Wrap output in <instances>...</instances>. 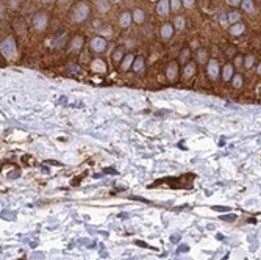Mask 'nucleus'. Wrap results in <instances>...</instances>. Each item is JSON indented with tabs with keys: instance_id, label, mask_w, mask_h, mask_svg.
<instances>
[{
	"instance_id": "9",
	"label": "nucleus",
	"mask_w": 261,
	"mask_h": 260,
	"mask_svg": "<svg viewBox=\"0 0 261 260\" xmlns=\"http://www.w3.org/2000/svg\"><path fill=\"white\" fill-rule=\"evenodd\" d=\"M227 2H230V3H236L238 0H227Z\"/></svg>"
},
{
	"instance_id": "5",
	"label": "nucleus",
	"mask_w": 261,
	"mask_h": 260,
	"mask_svg": "<svg viewBox=\"0 0 261 260\" xmlns=\"http://www.w3.org/2000/svg\"><path fill=\"white\" fill-rule=\"evenodd\" d=\"M244 8L247 11H250L252 10V5H250V0H244Z\"/></svg>"
},
{
	"instance_id": "1",
	"label": "nucleus",
	"mask_w": 261,
	"mask_h": 260,
	"mask_svg": "<svg viewBox=\"0 0 261 260\" xmlns=\"http://www.w3.org/2000/svg\"><path fill=\"white\" fill-rule=\"evenodd\" d=\"M242 31H244V25H241V24L231 27V33L233 35H239V33H242Z\"/></svg>"
},
{
	"instance_id": "7",
	"label": "nucleus",
	"mask_w": 261,
	"mask_h": 260,
	"mask_svg": "<svg viewBox=\"0 0 261 260\" xmlns=\"http://www.w3.org/2000/svg\"><path fill=\"white\" fill-rule=\"evenodd\" d=\"M136 16H138V17H136L138 21H142V13H139V11H138V13H136Z\"/></svg>"
},
{
	"instance_id": "3",
	"label": "nucleus",
	"mask_w": 261,
	"mask_h": 260,
	"mask_svg": "<svg viewBox=\"0 0 261 260\" xmlns=\"http://www.w3.org/2000/svg\"><path fill=\"white\" fill-rule=\"evenodd\" d=\"M231 75V66H225V72H224V77L225 79H230Z\"/></svg>"
},
{
	"instance_id": "6",
	"label": "nucleus",
	"mask_w": 261,
	"mask_h": 260,
	"mask_svg": "<svg viewBox=\"0 0 261 260\" xmlns=\"http://www.w3.org/2000/svg\"><path fill=\"white\" fill-rule=\"evenodd\" d=\"M214 210H217V212H225V210H228L227 207H214Z\"/></svg>"
},
{
	"instance_id": "4",
	"label": "nucleus",
	"mask_w": 261,
	"mask_h": 260,
	"mask_svg": "<svg viewBox=\"0 0 261 260\" xmlns=\"http://www.w3.org/2000/svg\"><path fill=\"white\" fill-rule=\"evenodd\" d=\"M222 220H225V221H235L236 216H235V215H225V216H222Z\"/></svg>"
},
{
	"instance_id": "10",
	"label": "nucleus",
	"mask_w": 261,
	"mask_h": 260,
	"mask_svg": "<svg viewBox=\"0 0 261 260\" xmlns=\"http://www.w3.org/2000/svg\"><path fill=\"white\" fill-rule=\"evenodd\" d=\"M258 72H261V64H260V69H258Z\"/></svg>"
},
{
	"instance_id": "2",
	"label": "nucleus",
	"mask_w": 261,
	"mask_h": 260,
	"mask_svg": "<svg viewBox=\"0 0 261 260\" xmlns=\"http://www.w3.org/2000/svg\"><path fill=\"white\" fill-rule=\"evenodd\" d=\"M210 72H211L213 77L217 75V63H216V61H211V63H210Z\"/></svg>"
},
{
	"instance_id": "8",
	"label": "nucleus",
	"mask_w": 261,
	"mask_h": 260,
	"mask_svg": "<svg viewBox=\"0 0 261 260\" xmlns=\"http://www.w3.org/2000/svg\"><path fill=\"white\" fill-rule=\"evenodd\" d=\"M236 19H238V14H236V13H233L231 17H230V21H236Z\"/></svg>"
}]
</instances>
